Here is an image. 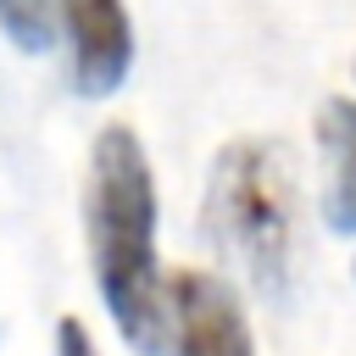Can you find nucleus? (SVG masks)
<instances>
[{
	"mask_svg": "<svg viewBox=\"0 0 356 356\" xmlns=\"http://www.w3.org/2000/svg\"><path fill=\"white\" fill-rule=\"evenodd\" d=\"M0 33L17 50H44L50 44V0H0Z\"/></svg>",
	"mask_w": 356,
	"mask_h": 356,
	"instance_id": "423d86ee",
	"label": "nucleus"
},
{
	"mask_svg": "<svg viewBox=\"0 0 356 356\" xmlns=\"http://www.w3.org/2000/svg\"><path fill=\"white\" fill-rule=\"evenodd\" d=\"M317 145H323V222L334 234H356V100L317 106Z\"/></svg>",
	"mask_w": 356,
	"mask_h": 356,
	"instance_id": "39448f33",
	"label": "nucleus"
},
{
	"mask_svg": "<svg viewBox=\"0 0 356 356\" xmlns=\"http://www.w3.org/2000/svg\"><path fill=\"white\" fill-rule=\"evenodd\" d=\"M350 273H356V261H350Z\"/></svg>",
	"mask_w": 356,
	"mask_h": 356,
	"instance_id": "6e6552de",
	"label": "nucleus"
},
{
	"mask_svg": "<svg viewBox=\"0 0 356 356\" xmlns=\"http://www.w3.org/2000/svg\"><path fill=\"white\" fill-rule=\"evenodd\" d=\"M172 356H256L239 295L211 273H178L167 289Z\"/></svg>",
	"mask_w": 356,
	"mask_h": 356,
	"instance_id": "20e7f679",
	"label": "nucleus"
},
{
	"mask_svg": "<svg viewBox=\"0 0 356 356\" xmlns=\"http://www.w3.org/2000/svg\"><path fill=\"white\" fill-rule=\"evenodd\" d=\"M56 356H100V350H95V339L78 317H61L56 323Z\"/></svg>",
	"mask_w": 356,
	"mask_h": 356,
	"instance_id": "0eeeda50",
	"label": "nucleus"
},
{
	"mask_svg": "<svg viewBox=\"0 0 356 356\" xmlns=\"http://www.w3.org/2000/svg\"><path fill=\"white\" fill-rule=\"evenodd\" d=\"M83 239L100 306L134 350L167 339V289L156 261V172L134 128L111 122L95 134L83 178Z\"/></svg>",
	"mask_w": 356,
	"mask_h": 356,
	"instance_id": "f257e3e1",
	"label": "nucleus"
},
{
	"mask_svg": "<svg viewBox=\"0 0 356 356\" xmlns=\"http://www.w3.org/2000/svg\"><path fill=\"white\" fill-rule=\"evenodd\" d=\"M72 56V89L83 100H106L128 83L134 67V22L122 0H56Z\"/></svg>",
	"mask_w": 356,
	"mask_h": 356,
	"instance_id": "7ed1b4c3",
	"label": "nucleus"
},
{
	"mask_svg": "<svg viewBox=\"0 0 356 356\" xmlns=\"http://www.w3.org/2000/svg\"><path fill=\"white\" fill-rule=\"evenodd\" d=\"M206 234L245 267L250 284L278 289L295 256V172L278 145L234 139L211 161L206 184Z\"/></svg>",
	"mask_w": 356,
	"mask_h": 356,
	"instance_id": "f03ea898",
	"label": "nucleus"
}]
</instances>
